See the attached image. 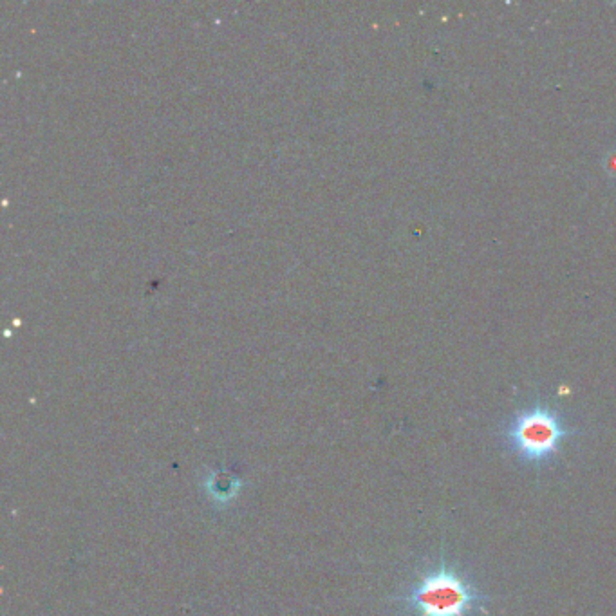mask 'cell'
I'll return each instance as SVG.
<instances>
[{"instance_id": "1", "label": "cell", "mask_w": 616, "mask_h": 616, "mask_svg": "<svg viewBox=\"0 0 616 616\" xmlns=\"http://www.w3.org/2000/svg\"><path fill=\"white\" fill-rule=\"evenodd\" d=\"M394 604L403 616H483L490 595L458 560L441 555L416 573Z\"/></svg>"}, {"instance_id": "2", "label": "cell", "mask_w": 616, "mask_h": 616, "mask_svg": "<svg viewBox=\"0 0 616 616\" xmlns=\"http://www.w3.org/2000/svg\"><path fill=\"white\" fill-rule=\"evenodd\" d=\"M579 434L564 412L550 403L535 402L504 421L497 439L521 467L546 470L557 465L566 441Z\"/></svg>"}, {"instance_id": "3", "label": "cell", "mask_w": 616, "mask_h": 616, "mask_svg": "<svg viewBox=\"0 0 616 616\" xmlns=\"http://www.w3.org/2000/svg\"><path fill=\"white\" fill-rule=\"evenodd\" d=\"M205 488L215 503H230L241 490V479L228 472H212L206 477Z\"/></svg>"}, {"instance_id": "4", "label": "cell", "mask_w": 616, "mask_h": 616, "mask_svg": "<svg viewBox=\"0 0 616 616\" xmlns=\"http://www.w3.org/2000/svg\"><path fill=\"white\" fill-rule=\"evenodd\" d=\"M604 168H606L607 176L616 181V149L611 150L604 158Z\"/></svg>"}]
</instances>
